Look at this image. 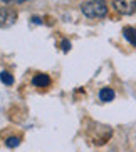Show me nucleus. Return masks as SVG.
Listing matches in <instances>:
<instances>
[{
	"label": "nucleus",
	"instance_id": "obj_1",
	"mask_svg": "<svg viewBox=\"0 0 136 152\" xmlns=\"http://www.w3.org/2000/svg\"><path fill=\"white\" fill-rule=\"evenodd\" d=\"M81 10L87 18H103L108 14V7H106V4L103 0H89V2H84Z\"/></svg>",
	"mask_w": 136,
	"mask_h": 152
},
{
	"label": "nucleus",
	"instance_id": "obj_2",
	"mask_svg": "<svg viewBox=\"0 0 136 152\" xmlns=\"http://www.w3.org/2000/svg\"><path fill=\"white\" fill-rule=\"evenodd\" d=\"M17 20V12L12 10L10 7H2L0 9V27L2 28H7V27H12Z\"/></svg>",
	"mask_w": 136,
	"mask_h": 152
},
{
	"label": "nucleus",
	"instance_id": "obj_3",
	"mask_svg": "<svg viewBox=\"0 0 136 152\" xmlns=\"http://www.w3.org/2000/svg\"><path fill=\"white\" fill-rule=\"evenodd\" d=\"M113 7L123 15H131L136 12V0H113Z\"/></svg>",
	"mask_w": 136,
	"mask_h": 152
},
{
	"label": "nucleus",
	"instance_id": "obj_4",
	"mask_svg": "<svg viewBox=\"0 0 136 152\" xmlns=\"http://www.w3.org/2000/svg\"><path fill=\"white\" fill-rule=\"evenodd\" d=\"M32 84L35 85V87H49L50 85V77L47 74H37L34 79H32Z\"/></svg>",
	"mask_w": 136,
	"mask_h": 152
},
{
	"label": "nucleus",
	"instance_id": "obj_5",
	"mask_svg": "<svg viewBox=\"0 0 136 152\" xmlns=\"http://www.w3.org/2000/svg\"><path fill=\"white\" fill-rule=\"evenodd\" d=\"M114 90L109 89V87H104V89L99 90V99L103 100V102H111V100H114Z\"/></svg>",
	"mask_w": 136,
	"mask_h": 152
},
{
	"label": "nucleus",
	"instance_id": "obj_6",
	"mask_svg": "<svg viewBox=\"0 0 136 152\" xmlns=\"http://www.w3.org/2000/svg\"><path fill=\"white\" fill-rule=\"evenodd\" d=\"M123 34H124V39H126L131 45L136 47V28L135 27H124Z\"/></svg>",
	"mask_w": 136,
	"mask_h": 152
},
{
	"label": "nucleus",
	"instance_id": "obj_7",
	"mask_svg": "<svg viewBox=\"0 0 136 152\" xmlns=\"http://www.w3.org/2000/svg\"><path fill=\"white\" fill-rule=\"evenodd\" d=\"M0 80H2V84L5 85H12L14 84V77H12V74H9V72H0Z\"/></svg>",
	"mask_w": 136,
	"mask_h": 152
},
{
	"label": "nucleus",
	"instance_id": "obj_8",
	"mask_svg": "<svg viewBox=\"0 0 136 152\" xmlns=\"http://www.w3.org/2000/svg\"><path fill=\"white\" fill-rule=\"evenodd\" d=\"M18 144H20V139L18 137H9L7 140H5V145L10 149H14V147H18Z\"/></svg>",
	"mask_w": 136,
	"mask_h": 152
},
{
	"label": "nucleus",
	"instance_id": "obj_9",
	"mask_svg": "<svg viewBox=\"0 0 136 152\" xmlns=\"http://www.w3.org/2000/svg\"><path fill=\"white\" fill-rule=\"evenodd\" d=\"M61 45H62L64 52H69V49H71V42H69V40H62V42H61Z\"/></svg>",
	"mask_w": 136,
	"mask_h": 152
},
{
	"label": "nucleus",
	"instance_id": "obj_10",
	"mask_svg": "<svg viewBox=\"0 0 136 152\" xmlns=\"http://www.w3.org/2000/svg\"><path fill=\"white\" fill-rule=\"evenodd\" d=\"M4 4H24V2H27V0H2Z\"/></svg>",
	"mask_w": 136,
	"mask_h": 152
},
{
	"label": "nucleus",
	"instance_id": "obj_11",
	"mask_svg": "<svg viewBox=\"0 0 136 152\" xmlns=\"http://www.w3.org/2000/svg\"><path fill=\"white\" fill-rule=\"evenodd\" d=\"M30 20H32L34 23H42V22H41V18H39V17H32Z\"/></svg>",
	"mask_w": 136,
	"mask_h": 152
}]
</instances>
